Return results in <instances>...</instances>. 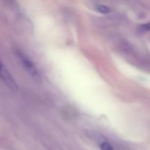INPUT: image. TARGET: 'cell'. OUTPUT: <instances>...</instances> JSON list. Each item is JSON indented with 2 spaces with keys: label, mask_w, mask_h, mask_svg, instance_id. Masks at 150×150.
Masks as SVG:
<instances>
[{
  "label": "cell",
  "mask_w": 150,
  "mask_h": 150,
  "mask_svg": "<svg viewBox=\"0 0 150 150\" xmlns=\"http://www.w3.org/2000/svg\"><path fill=\"white\" fill-rule=\"evenodd\" d=\"M16 55L18 57L19 60L22 63V65L25 68L29 76L34 79L38 83H40L42 81V78L41 75L38 70V67L35 66L33 62L21 51H16Z\"/></svg>",
  "instance_id": "6da1fadb"
},
{
  "label": "cell",
  "mask_w": 150,
  "mask_h": 150,
  "mask_svg": "<svg viewBox=\"0 0 150 150\" xmlns=\"http://www.w3.org/2000/svg\"><path fill=\"white\" fill-rule=\"evenodd\" d=\"M0 79L10 90L14 92H18V85L16 83V80L13 79L10 72L8 71L7 67L4 66L1 59H0Z\"/></svg>",
  "instance_id": "7a4b0ae2"
},
{
  "label": "cell",
  "mask_w": 150,
  "mask_h": 150,
  "mask_svg": "<svg viewBox=\"0 0 150 150\" xmlns=\"http://www.w3.org/2000/svg\"><path fill=\"white\" fill-rule=\"evenodd\" d=\"M96 10L99 13H103V14H107L110 13V9L107 6L103 5V4H98L96 6Z\"/></svg>",
  "instance_id": "3957f363"
},
{
  "label": "cell",
  "mask_w": 150,
  "mask_h": 150,
  "mask_svg": "<svg viewBox=\"0 0 150 150\" xmlns=\"http://www.w3.org/2000/svg\"><path fill=\"white\" fill-rule=\"evenodd\" d=\"M100 148L101 150H114L112 146L109 143L106 142H102V143L100 144Z\"/></svg>",
  "instance_id": "277c9868"
},
{
  "label": "cell",
  "mask_w": 150,
  "mask_h": 150,
  "mask_svg": "<svg viewBox=\"0 0 150 150\" xmlns=\"http://www.w3.org/2000/svg\"><path fill=\"white\" fill-rule=\"evenodd\" d=\"M141 29H142L143 31H144V32H147V31H149V29H150L149 23H146V24L142 25V26H141Z\"/></svg>",
  "instance_id": "5b68a950"
}]
</instances>
